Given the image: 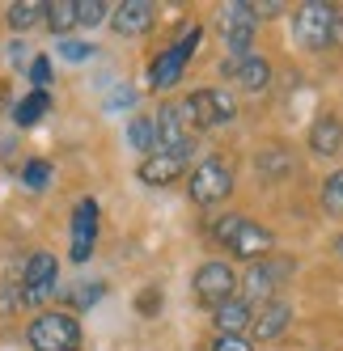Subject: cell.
<instances>
[{
    "label": "cell",
    "instance_id": "52a82bcc",
    "mask_svg": "<svg viewBox=\"0 0 343 351\" xmlns=\"http://www.w3.org/2000/svg\"><path fill=\"white\" fill-rule=\"evenodd\" d=\"M292 275V258H259V263H250V271L241 275V296L250 300V305L259 309V305H267V300H276V292H280V284Z\"/></svg>",
    "mask_w": 343,
    "mask_h": 351
},
{
    "label": "cell",
    "instance_id": "5bb4252c",
    "mask_svg": "<svg viewBox=\"0 0 343 351\" xmlns=\"http://www.w3.org/2000/svg\"><path fill=\"white\" fill-rule=\"evenodd\" d=\"M225 77H233L246 93H263V89H272V60H263V56H246V60H237V64H225Z\"/></svg>",
    "mask_w": 343,
    "mask_h": 351
},
{
    "label": "cell",
    "instance_id": "9a60e30c",
    "mask_svg": "<svg viewBox=\"0 0 343 351\" xmlns=\"http://www.w3.org/2000/svg\"><path fill=\"white\" fill-rule=\"evenodd\" d=\"M191 157H174V153H153V157H144L140 161V182L144 186H169L174 178H182V169H187Z\"/></svg>",
    "mask_w": 343,
    "mask_h": 351
},
{
    "label": "cell",
    "instance_id": "4316f807",
    "mask_svg": "<svg viewBox=\"0 0 343 351\" xmlns=\"http://www.w3.org/2000/svg\"><path fill=\"white\" fill-rule=\"evenodd\" d=\"M161 305H165L161 288H144V292L136 296V313H140V317H157V313H161Z\"/></svg>",
    "mask_w": 343,
    "mask_h": 351
},
{
    "label": "cell",
    "instance_id": "4fadbf2b",
    "mask_svg": "<svg viewBox=\"0 0 343 351\" xmlns=\"http://www.w3.org/2000/svg\"><path fill=\"white\" fill-rule=\"evenodd\" d=\"M288 322H292V309L284 300H267V305H259L255 317H250V339L255 343H272V339H280L288 330Z\"/></svg>",
    "mask_w": 343,
    "mask_h": 351
},
{
    "label": "cell",
    "instance_id": "8992f818",
    "mask_svg": "<svg viewBox=\"0 0 343 351\" xmlns=\"http://www.w3.org/2000/svg\"><path fill=\"white\" fill-rule=\"evenodd\" d=\"M187 191H191V204H200V208L225 204V199L233 195V169H229V161L225 157H204L200 165L191 169Z\"/></svg>",
    "mask_w": 343,
    "mask_h": 351
},
{
    "label": "cell",
    "instance_id": "ba28073f",
    "mask_svg": "<svg viewBox=\"0 0 343 351\" xmlns=\"http://www.w3.org/2000/svg\"><path fill=\"white\" fill-rule=\"evenodd\" d=\"M56 280H60V263L56 254H47V250H34L21 267V280H17V292H21V305H43L47 296L56 292Z\"/></svg>",
    "mask_w": 343,
    "mask_h": 351
},
{
    "label": "cell",
    "instance_id": "d6a6232c",
    "mask_svg": "<svg viewBox=\"0 0 343 351\" xmlns=\"http://www.w3.org/2000/svg\"><path fill=\"white\" fill-rule=\"evenodd\" d=\"M335 254H339V258H343V233H339V237H335Z\"/></svg>",
    "mask_w": 343,
    "mask_h": 351
},
{
    "label": "cell",
    "instance_id": "30bf717a",
    "mask_svg": "<svg viewBox=\"0 0 343 351\" xmlns=\"http://www.w3.org/2000/svg\"><path fill=\"white\" fill-rule=\"evenodd\" d=\"M97 199H77V208H72V224H68V233H72V250H68V258L72 263H89L93 254V245H97Z\"/></svg>",
    "mask_w": 343,
    "mask_h": 351
},
{
    "label": "cell",
    "instance_id": "8fae6325",
    "mask_svg": "<svg viewBox=\"0 0 343 351\" xmlns=\"http://www.w3.org/2000/svg\"><path fill=\"white\" fill-rule=\"evenodd\" d=\"M153 132H157V153H174V157H191V132H187V123L178 114L174 102H165L157 106V119H153Z\"/></svg>",
    "mask_w": 343,
    "mask_h": 351
},
{
    "label": "cell",
    "instance_id": "ac0fdd59",
    "mask_svg": "<svg viewBox=\"0 0 343 351\" xmlns=\"http://www.w3.org/2000/svg\"><path fill=\"white\" fill-rule=\"evenodd\" d=\"M220 30L225 34H259V13L250 0H225L220 5Z\"/></svg>",
    "mask_w": 343,
    "mask_h": 351
},
{
    "label": "cell",
    "instance_id": "ffe728a7",
    "mask_svg": "<svg viewBox=\"0 0 343 351\" xmlns=\"http://www.w3.org/2000/svg\"><path fill=\"white\" fill-rule=\"evenodd\" d=\"M43 21H47V30L68 38L72 30H77V0H47L43 5Z\"/></svg>",
    "mask_w": 343,
    "mask_h": 351
},
{
    "label": "cell",
    "instance_id": "3957f363",
    "mask_svg": "<svg viewBox=\"0 0 343 351\" xmlns=\"http://www.w3.org/2000/svg\"><path fill=\"white\" fill-rule=\"evenodd\" d=\"M178 114L187 123V132H208V128H220V123H233L237 102L225 89H195L187 102H178Z\"/></svg>",
    "mask_w": 343,
    "mask_h": 351
},
{
    "label": "cell",
    "instance_id": "7402d4cb",
    "mask_svg": "<svg viewBox=\"0 0 343 351\" xmlns=\"http://www.w3.org/2000/svg\"><path fill=\"white\" fill-rule=\"evenodd\" d=\"M128 144L136 148V153H144V157H153L157 153V132H153V119H132L128 123Z\"/></svg>",
    "mask_w": 343,
    "mask_h": 351
},
{
    "label": "cell",
    "instance_id": "6da1fadb",
    "mask_svg": "<svg viewBox=\"0 0 343 351\" xmlns=\"http://www.w3.org/2000/svg\"><path fill=\"white\" fill-rule=\"evenodd\" d=\"M292 34L305 51H327L343 38V13L339 5H327V0H305L292 13Z\"/></svg>",
    "mask_w": 343,
    "mask_h": 351
},
{
    "label": "cell",
    "instance_id": "484cf974",
    "mask_svg": "<svg viewBox=\"0 0 343 351\" xmlns=\"http://www.w3.org/2000/svg\"><path fill=\"white\" fill-rule=\"evenodd\" d=\"M56 47H60V56H64L68 64H85V60L93 56V43H81V38H60Z\"/></svg>",
    "mask_w": 343,
    "mask_h": 351
},
{
    "label": "cell",
    "instance_id": "83f0119b",
    "mask_svg": "<svg viewBox=\"0 0 343 351\" xmlns=\"http://www.w3.org/2000/svg\"><path fill=\"white\" fill-rule=\"evenodd\" d=\"M51 81H56L51 77V56H34L30 60V85L34 89H51Z\"/></svg>",
    "mask_w": 343,
    "mask_h": 351
},
{
    "label": "cell",
    "instance_id": "1f68e13d",
    "mask_svg": "<svg viewBox=\"0 0 343 351\" xmlns=\"http://www.w3.org/2000/svg\"><path fill=\"white\" fill-rule=\"evenodd\" d=\"M102 292H106L102 284H93V288H81V292H77V305H93V300L102 296Z\"/></svg>",
    "mask_w": 343,
    "mask_h": 351
},
{
    "label": "cell",
    "instance_id": "277c9868",
    "mask_svg": "<svg viewBox=\"0 0 343 351\" xmlns=\"http://www.w3.org/2000/svg\"><path fill=\"white\" fill-rule=\"evenodd\" d=\"M26 343L30 351H81V322L72 313H38L26 326Z\"/></svg>",
    "mask_w": 343,
    "mask_h": 351
},
{
    "label": "cell",
    "instance_id": "44dd1931",
    "mask_svg": "<svg viewBox=\"0 0 343 351\" xmlns=\"http://www.w3.org/2000/svg\"><path fill=\"white\" fill-rule=\"evenodd\" d=\"M43 5H47V0H13V5L5 9V21H9V30L26 34L30 26H38V21H43Z\"/></svg>",
    "mask_w": 343,
    "mask_h": 351
},
{
    "label": "cell",
    "instance_id": "5b68a950",
    "mask_svg": "<svg viewBox=\"0 0 343 351\" xmlns=\"http://www.w3.org/2000/svg\"><path fill=\"white\" fill-rule=\"evenodd\" d=\"M200 38H204V26H191L174 47L157 51V60L149 64V89H174L182 77H187V64L191 56L200 51Z\"/></svg>",
    "mask_w": 343,
    "mask_h": 351
},
{
    "label": "cell",
    "instance_id": "e0dca14e",
    "mask_svg": "<svg viewBox=\"0 0 343 351\" xmlns=\"http://www.w3.org/2000/svg\"><path fill=\"white\" fill-rule=\"evenodd\" d=\"M339 148H343V123L335 114L314 119V128H309V153L314 157H335Z\"/></svg>",
    "mask_w": 343,
    "mask_h": 351
},
{
    "label": "cell",
    "instance_id": "d6986e66",
    "mask_svg": "<svg viewBox=\"0 0 343 351\" xmlns=\"http://www.w3.org/2000/svg\"><path fill=\"white\" fill-rule=\"evenodd\" d=\"M47 110H51V89H30L13 106V123H17V128H34V123H43Z\"/></svg>",
    "mask_w": 343,
    "mask_h": 351
},
{
    "label": "cell",
    "instance_id": "f1b7e54d",
    "mask_svg": "<svg viewBox=\"0 0 343 351\" xmlns=\"http://www.w3.org/2000/svg\"><path fill=\"white\" fill-rule=\"evenodd\" d=\"M255 165H259V173H267V178H280V173L288 169V157H284V153H276V148H272V153H267V157H259Z\"/></svg>",
    "mask_w": 343,
    "mask_h": 351
},
{
    "label": "cell",
    "instance_id": "9c48e42d",
    "mask_svg": "<svg viewBox=\"0 0 343 351\" xmlns=\"http://www.w3.org/2000/svg\"><path fill=\"white\" fill-rule=\"evenodd\" d=\"M191 284H195V300L208 305V309H216V305H225L229 296H237V275H233V267L225 258L204 263L200 271H195Z\"/></svg>",
    "mask_w": 343,
    "mask_h": 351
},
{
    "label": "cell",
    "instance_id": "d4e9b609",
    "mask_svg": "<svg viewBox=\"0 0 343 351\" xmlns=\"http://www.w3.org/2000/svg\"><path fill=\"white\" fill-rule=\"evenodd\" d=\"M322 208L343 220V169H335L331 178L322 182Z\"/></svg>",
    "mask_w": 343,
    "mask_h": 351
},
{
    "label": "cell",
    "instance_id": "2e32d148",
    "mask_svg": "<svg viewBox=\"0 0 343 351\" xmlns=\"http://www.w3.org/2000/svg\"><path fill=\"white\" fill-rule=\"evenodd\" d=\"M250 317H255V305H250L246 296H229L225 305L212 309V322H216L220 335H246L250 330Z\"/></svg>",
    "mask_w": 343,
    "mask_h": 351
},
{
    "label": "cell",
    "instance_id": "7a4b0ae2",
    "mask_svg": "<svg viewBox=\"0 0 343 351\" xmlns=\"http://www.w3.org/2000/svg\"><path fill=\"white\" fill-rule=\"evenodd\" d=\"M216 241H220V245H229V254H233V258H241V263H259V258L272 254L276 233L267 229V224H259V220H246V216L229 212L225 220L216 224Z\"/></svg>",
    "mask_w": 343,
    "mask_h": 351
},
{
    "label": "cell",
    "instance_id": "4dcf8cb0",
    "mask_svg": "<svg viewBox=\"0 0 343 351\" xmlns=\"http://www.w3.org/2000/svg\"><path fill=\"white\" fill-rule=\"evenodd\" d=\"M119 106H136V89H115L106 97V110H119Z\"/></svg>",
    "mask_w": 343,
    "mask_h": 351
},
{
    "label": "cell",
    "instance_id": "603a6c76",
    "mask_svg": "<svg viewBox=\"0 0 343 351\" xmlns=\"http://www.w3.org/2000/svg\"><path fill=\"white\" fill-rule=\"evenodd\" d=\"M51 161H43V157H34V161H26L21 165V186L26 191H47V182H51Z\"/></svg>",
    "mask_w": 343,
    "mask_h": 351
},
{
    "label": "cell",
    "instance_id": "7c38bea8",
    "mask_svg": "<svg viewBox=\"0 0 343 351\" xmlns=\"http://www.w3.org/2000/svg\"><path fill=\"white\" fill-rule=\"evenodd\" d=\"M110 30L119 38H140V34H149L153 30V21H157V5L153 0H123V5H110Z\"/></svg>",
    "mask_w": 343,
    "mask_h": 351
},
{
    "label": "cell",
    "instance_id": "cb8c5ba5",
    "mask_svg": "<svg viewBox=\"0 0 343 351\" xmlns=\"http://www.w3.org/2000/svg\"><path fill=\"white\" fill-rule=\"evenodd\" d=\"M110 17V0H77V26L93 30Z\"/></svg>",
    "mask_w": 343,
    "mask_h": 351
},
{
    "label": "cell",
    "instance_id": "f546056e",
    "mask_svg": "<svg viewBox=\"0 0 343 351\" xmlns=\"http://www.w3.org/2000/svg\"><path fill=\"white\" fill-rule=\"evenodd\" d=\"M212 351H255V343L246 335H216Z\"/></svg>",
    "mask_w": 343,
    "mask_h": 351
}]
</instances>
